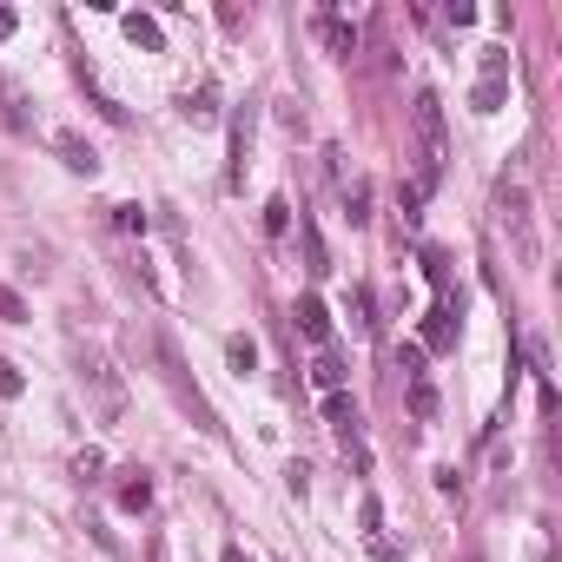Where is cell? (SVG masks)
Returning <instances> with one entry per match:
<instances>
[{"label": "cell", "mask_w": 562, "mask_h": 562, "mask_svg": "<svg viewBox=\"0 0 562 562\" xmlns=\"http://www.w3.org/2000/svg\"><path fill=\"white\" fill-rule=\"evenodd\" d=\"M8 34H14V14H8V8H0V41H8Z\"/></svg>", "instance_id": "obj_21"}, {"label": "cell", "mask_w": 562, "mask_h": 562, "mask_svg": "<svg viewBox=\"0 0 562 562\" xmlns=\"http://www.w3.org/2000/svg\"><path fill=\"white\" fill-rule=\"evenodd\" d=\"M318 41H325L331 54H358V27H345V21H331V14L318 21Z\"/></svg>", "instance_id": "obj_7"}, {"label": "cell", "mask_w": 562, "mask_h": 562, "mask_svg": "<svg viewBox=\"0 0 562 562\" xmlns=\"http://www.w3.org/2000/svg\"><path fill=\"white\" fill-rule=\"evenodd\" d=\"M153 562H166V542H159V536H153Z\"/></svg>", "instance_id": "obj_22"}, {"label": "cell", "mask_w": 562, "mask_h": 562, "mask_svg": "<svg viewBox=\"0 0 562 562\" xmlns=\"http://www.w3.org/2000/svg\"><path fill=\"white\" fill-rule=\"evenodd\" d=\"M225 358H232V371H238V378H251V371H258V345H251V338H232V345H225Z\"/></svg>", "instance_id": "obj_11"}, {"label": "cell", "mask_w": 562, "mask_h": 562, "mask_svg": "<svg viewBox=\"0 0 562 562\" xmlns=\"http://www.w3.org/2000/svg\"><path fill=\"white\" fill-rule=\"evenodd\" d=\"M496 218H503L516 258L536 265V218H529V192H522V186H503V192H496Z\"/></svg>", "instance_id": "obj_3"}, {"label": "cell", "mask_w": 562, "mask_h": 562, "mask_svg": "<svg viewBox=\"0 0 562 562\" xmlns=\"http://www.w3.org/2000/svg\"><path fill=\"white\" fill-rule=\"evenodd\" d=\"M153 503V483H146V470H126V483H120V509H146Z\"/></svg>", "instance_id": "obj_9"}, {"label": "cell", "mask_w": 562, "mask_h": 562, "mask_svg": "<svg viewBox=\"0 0 562 562\" xmlns=\"http://www.w3.org/2000/svg\"><path fill=\"white\" fill-rule=\"evenodd\" d=\"M305 271H312V278H325V271H331V258H325V238H318V225H305Z\"/></svg>", "instance_id": "obj_10"}, {"label": "cell", "mask_w": 562, "mask_h": 562, "mask_svg": "<svg viewBox=\"0 0 562 562\" xmlns=\"http://www.w3.org/2000/svg\"><path fill=\"white\" fill-rule=\"evenodd\" d=\"M113 225H120V232H146V212H139V205H113Z\"/></svg>", "instance_id": "obj_17"}, {"label": "cell", "mask_w": 562, "mask_h": 562, "mask_svg": "<svg viewBox=\"0 0 562 562\" xmlns=\"http://www.w3.org/2000/svg\"><path fill=\"white\" fill-rule=\"evenodd\" d=\"M0 318H8V325H21V318H27V305H21V292H14V285H0Z\"/></svg>", "instance_id": "obj_16"}, {"label": "cell", "mask_w": 562, "mask_h": 562, "mask_svg": "<svg viewBox=\"0 0 562 562\" xmlns=\"http://www.w3.org/2000/svg\"><path fill=\"white\" fill-rule=\"evenodd\" d=\"M212 100H218V93H212V87H199V93H186V100H179V113H186L192 126H212V120H218V106H212Z\"/></svg>", "instance_id": "obj_8"}, {"label": "cell", "mask_w": 562, "mask_h": 562, "mask_svg": "<svg viewBox=\"0 0 562 562\" xmlns=\"http://www.w3.org/2000/svg\"><path fill=\"white\" fill-rule=\"evenodd\" d=\"M54 153H60V159L74 166V172H93V166H100V153H93V146H87L80 133H54Z\"/></svg>", "instance_id": "obj_5"}, {"label": "cell", "mask_w": 562, "mask_h": 562, "mask_svg": "<svg viewBox=\"0 0 562 562\" xmlns=\"http://www.w3.org/2000/svg\"><path fill=\"white\" fill-rule=\"evenodd\" d=\"M126 34H133L139 47H153V54H159V21H146V14H126Z\"/></svg>", "instance_id": "obj_13"}, {"label": "cell", "mask_w": 562, "mask_h": 562, "mask_svg": "<svg viewBox=\"0 0 562 562\" xmlns=\"http://www.w3.org/2000/svg\"><path fill=\"white\" fill-rule=\"evenodd\" d=\"M312 378L325 384V397H331V391H345V364H338L331 351H318V364H312Z\"/></svg>", "instance_id": "obj_12"}, {"label": "cell", "mask_w": 562, "mask_h": 562, "mask_svg": "<svg viewBox=\"0 0 562 562\" xmlns=\"http://www.w3.org/2000/svg\"><path fill=\"white\" fill-rule=\"evenodd\" d=\"M299 331H305L312 345H325V338H331V312H325L318 299H299Z\"/></svg>", "instance_id": "obj_6"}, {"label": "cell", "mask_w": 562, "mask_h": 562, "mask_svg": "<svg viewBox=\"0 0 562 562\" xmlns=\"http://www.w3.org/2000/svg\"><path fill=\"white\" fill-rule=\"evenodd\" d=\"M371 555H378V562H397V549H384V542H371Z\"/></svg>", "instance_id": "obj_20"}, {"label": "cell", "mask_w": 562, "mask_h": 562, "mask_svg": "<svg viewBox=\"0 0 562 562\" xmlns=\"http://www.w3.org/2000/svg\"><path fill=\"white\" fill-rule=\"evenodd\" d=\"M285 218H292V205H285V199H271V205H265V232H285Z\"/></svg>", "instance_id": "obj_18"}, {"label": "cell", "mask_w": 562, "mask_h": 562, "mask_svg": "<svg viewBox=\"0 0 562 562\" xmlns=\"http://www.w3.org/2000/svg\"><path fill=\"white\" fill-rule=\"evenodd\" d=\"M411 133H417V159H424V179H417V192H424V186H437V179H443V159H450L443 100H437V93H417V106H411Z\"/></svg>", "instance_id": "obj_1"}, {"label": "cell", "mask_w": 562, "mask_h": 562, "mask_svg": "<svg viewBox=\"0 0 562 562\" xmlns=\"http://www.w3.org/2000/svg\"><path fill=\"white\" fill-rule=\"evenodd\" d=\"M225 562H245V549H225Z\"/></svg>", "instance_id": "obj_23"}, {"label": "cell", "mask_w": 562, "mask_h": 562, "mask_svg": "<svg viewBox=\"0 0 562 562\" xmlns=\"http://www.w3.org/2000/svg\"><path fill=\"white\" fill-rule=\"evenodd\" d=\"M411 411H417V417H424V424H430V417H437V391H430V384H424V378H417V384H411Z\"/></svg>", "instance_id": "obj_15"}, {"label": "cell", "mask_w": 562, "mask_h": 562, "mask_svg": "<svg viewBox=\"0 0 562 562\" xmlns=\"http://www.w3.org/2000/svg\"><path fill=\"white\" fill-rule=\"evenodd\" d=\"M345 212H351V225H364L371 218V186H345Z\"/></svg>", "instance_id": "obj_14"}, {"label": "cell", "mask_w": 562, "mask_h": 562, "mask_svg": "<svg viewBox=\"0 0 562 562\" xmlns=\"http://www.w3.org/2000/svg\"><path fill=\"white\" fill-rule=\"evenodd\" d=\"M80 384H87V397H93V417L100 424H120L126 417V384H120V371L106 364V358H80Z\"/></svg>", "instance_id": "obj_2"}, {"label": "cell", "mask_w": 562, "mask_h": 562, "mask_svg": "<svg viewBox=\"0 0 562 562\" xmlns=\"http://www.w3.org/2000/svg\"><path fill=\"white\" fill-rule=\"evenodd\" d=\"M0 397H21V371L8 358H0Z\"/></svg>", "instance_id": "obj_19"}, {"label": "cell", "mask_w": 562, "mask_h": 562, "mask_svg": "<svg viewBox=\"0 0 562 562\" xmlns=\"http://www.w3.org/2000/svg\"><path fill=\"white\" fill-rule=\"evenodd\" d=\"M325 417H331V430L345 437V450H358V457H364V443H358V404H351L345 391H331V397H325Z\"/></svg>", "instance_id": "obj_4"}]
</instances>
